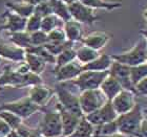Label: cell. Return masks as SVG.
Segmentation results:
<instances>
[{
    "instance_id": "obj_1",
    "label": "cell",
    "mask_w": 147,
    "mask_h": 137,
    "mask_svg": "<svg viewBox=\"0 0 147 137\" xmlns=\"http://www.w3.org/2000/svg\"><path fill=\"white\" fill-rule=\"evenodd\" d=\"M144 120L143 109L137 104V106L129 112L119 115L116 119L119 133L124 135H131L136 136L141 129L142 122Z\"/></svg>"
},
{
    "instance_id": "obj_2",
    "label": "cell",
    "mask_w": 147,
    "mask_h": 137,
    "mask_svg": "<svg viewBox=\"0 0 147 137\" xmlns=\"http://www.w3.org/2000/svg\"><path fill=\"white\" fill-rule=\"evenodd\" d=\"M113 61L119 62L121 64L127 65L129 67L146 63L147 61V41L142 38L136 43L131 49H128L122 53H117L111 55Z\"/></svg>"
},
{
    "instance_id": "obj_3",
    "label": "cell",
    "mask_w": 147,
    "mask_h": 137,
    "mask_svg": "<svg viewBox=\"0 0 147 137\" xmlns=\"http://www.w3.org/2000/svg\"><path fill=\"white\" fill-rule=\"evenodd\" d=\"M2 110L15 113L16 115H18L19 117L24 119L32 116L38 111H43V108L38 106L34 102H32L28 96H25V98H19L16 101L6 102V103L1 104L0 111H2Z\"/></svg>"
},
{
    "instance_id": "obj_4",
    "label": "cell",
    "mask_w": 147,
    "mask_h": 137,
    "mask_svg": "<svg viewBox=\"0 0 147 137\" xmlns=\"http://www.w3.org/2000/svg\"><path fill=\"white\" fill-rule=\"evenodd\" d=\"M80 106L84 116L95 112L107 103L108 100L101 91V89H92L82 91L79 95Z\"/></svg>"
},
{
    "instance_id": "obj_5",
    "label": "cell",
    "mask_w": 147,
    "mask_h": 137,
    "mask_svg": "<svg viewBox=\"0 0 147 137\" xmlns=\"http://www.w3.org/2000/svg\"><path fill=\"white\" fill-rule=\"evenodd\" d=\"M109 74V71H92V70H84L77 79L71 81L73 85L78 87L80 91L99 89L102 83Z\"/></svg>"
},
{
    "instance_id": "obj_6",
    "label": "cell",
    "mask_w": 147,
    "mask_h": 137,
    "mask_svg": "<svg viewBox=\"0 0 147 137\" xmlns=\"http://www.w3.org/2000/svg\"><path fill=\"white\" fill-rule=\"evenodd\" d=\"M39 130L44 137H61L63 135L61 114L58 110L44 111Z\"/></svg>"
},
{
    "instance_id": "obj_7",
    "label": "cell",
    "mask_w": 147,
    "mask_h": 137,
    "mask_svg": "<svg viewBox=\"0 0 147 137\" xmlns=\"http://www.w3.org/2000/svg\"><path fill=\"white\" fill-rule=\"evenodd\" d=\"M55 93L57 95V98H58V103L65 110H67V111L80 116V117H84V114H83L81 106H80L79 95L75 94L71 90L65 88L63 84H59L56 86Z\"/></svg>"
},
{
    "instance_id": "obj_8",
    "label": "cell",
    "mask_w": 147,
    "mask_h": 137,
    "mask_svg": "<svg viewBox=\"0 0 147 137\" xmlns=\"http://www.w3.org/2000/svg\"><path fill=\"white\" fill-rule=\"evenodd\" d=\"M69 12L71 18L81 24L92 25L100 19L95 13V9L86 6L79 0L69 5Z\"/></svg>"
},
{
    "instance_id": "obj_9",
    "label": "cell",
    "mask_w": 147,
    "mask_h": 137,
    "mask_svg": "<svg viewBox=\"0 0 147 137\" xmlns=\"http://www.w3.org/2000/svg\"><path fill=\"white\" fill-rule=\"evenodd\" d=\"M118 114H117L116 110L113 108L111 101H108L104 106L101 107L95 112L90 113L85 115V118L88 120L92 126H101L103 124H107V122H115L118 118Z\"/></svg>"
},
{
    "instance_id": "obj_10",
    "label": "cell",
    "mask_w": 147,
    "mask_h": 137,
    "mask_svg": "<svg viewBox=\"0 0 147 137\" xmlns=\"http://www.w3.org/2000/svg\"><path fill=\"white\" fill-rule=\"evenodd\" d=\"M136 94L137 93L135 91L123 89L122 91L111 101V104H113L118 115L125 114V113L131 111L137 106Z\"/></svg>"
},
{
    "instance_id": "obj_11",
    "label": "cell",
    "mask_w": 147,
    "mask_h": 137,
    "mask_svg": "<svg viewBox=\"0 0 147 137\" xmlns=\"http://www.w3.org/2000/svg\"><path fill=\"white\" fill-rule=\"evenodd\" d=\"M109 74L121 84L123 89L135 91V86L130 80V67L129 66L113 61L111 68L109 69Z\"/></svg>"
},
{
    "instance_id": "obj_12",
    "label": "cell",
    "mask_w": 147,
    "mask_h": 137,
    "mask_svg": "<svg viewBox=\"0 0 147 137\" xmlns=\"http://www.w3.org/2000/svg\"><path fill=\"white\" fill-rule=\"evenodd\" d=\"M2 18L4 19V24L0 26V31H7L9 33H18L26 29L28 19L11 12L9 9H6L3 13Z\"/></svg>"
},
{
    "instance_id": "obj_13",
    "label": "cell",
    "mask_w": 147,
    "mask_h": 137,
    "mask_svg": "<svg viewBox=\"0 0 147 137\" xmlns=\"http://www.w3.org/2000/svg\"><path fill=\"white\" fill-rule=\"evenodd\" d=\"M84 71L83 65L80 64L78 61H73L68 64L64 65L60 68L55 69L56 80L60 83L71 82L73 80L77 79L81 73Z\"/></svg>"
},
{
    "instance_id": "obj_14",
    "label": "cell",
    "mask_w": 147,
    "mask_h": 137,
    "mask_svg": "<svg viewBox=\"0 0 147 137\" xmlns=\"http://www.w3.org/2000/svg\"><path fill=\"white\" fill-rule=\"evenodd\" d=\"M54 94H56L55 89H53L49 86L44 85V84H39V85L33 86L28 89V96L31 98L32 102H34L38 106L43 108L49 103Z\"/></svg>"
},
{
    "instance_id": "obj_15",
    "label": "cell",
    "mask_w": 147,
    "mask_h": 137,
    "mask_svg": "<svg viewBox=\"0 0 147 137\" xmlns=\"http://www.w3.org/2000/svg\"><path fill=\"white\" fill-rule=\"evenodd\" d=\"M24 74H20L12 68L9 65H5L2 73L0 74V88L3 87H14V88H23Z\"/></svg>"
},
{
    "instance_id": "obj_16",
    "label": "cell",
    "mask_w": 147,
    "mask_h": 137,
    "mask_svg": "<svg viewBox=\"0 0 147 137\" xmlns=\"http://www.w3.org/2000/svg\"><path fill=\"white\" fill-rule=\"evenodd\" d=\"M57 110L61 114L62 128H63V135L62 136H69L75 132V130L79 126L80 122H81V119L83 117H80V116L67 111V110H65L59 103L57 104Z\"/></svg>"
},
{
    "instance_id": "obj_17",
    "label": "cell",
    "mask_w": 147,
    "mask_h": 137,
    "mask_svg": "<svg viewBox=\"0 0 147 137\" xmlns=\"http://www.w3.org/2000/svg\"><path fill=\"white\" fill-rule=\"evenodd\" d=\"M26 50L21 47L14 45L12 43H1L0 44V57L3 60H7L15 63L24 62Z\"/></svg>"
},
{
    "instance_id": "obj_18",
    "label": "cell",
    "mask_w": 147,
    "mask_h": 137,
    "mask_svg": "<svg viewBox=\"0 0 147 137\" xmlns=\"http://www.w3.org/2000/svg\"><path fill=\"white\" fill-rule=\"evenodd\" d=\"M111 39V35L105 31H92L90 34L84 36L82 40L83 45H86L96 50H101L107 45Z\"/></svg>"
},
{
    "instance_id": "obj_19",
    "label": "cell",
    "mask_w": 147,
    "mask_h": 137,
    "mask_svg": "<svg viewBox=\"0 0 147 137\" xmlns=\"http://www.w3.org/2000/svg\"><path fill=\"white\" fill-rule=\"evenodd\" d=\"M63 29H64V33L66 35V38H67V41H71V42H82L83 38V28L82 24L80 22L76 21V20H69V21L64 22L63 24Z\"/></svg>"
},
{
    "instance_id": "obj_20",
    "label": "cell",
    "mask_w": 147,
    "mask_h": 137,
    "mask_svg": "<svg viewBox=\"0 0 147 137\" xmlns=\"http://www.w3.org/2000/svg\"><path fill=\"white\" fill-rule=\"evenodd\" d=\"M100 89H101V91L104 93L105 96L107 98L108 101H113V98H116L117 95L122 91L123 87L113 76L108 74V76H106V79L102 83Z\"/></svg>"
},
{
    "instance_id": "obj_21",
    "label": "cell",
    "mask_w": 147,
    "mask_h": 137,
    "mask_svg": "<svg viewBox=\"0 0 147 137\" xmlns=\"http://www.w3.org/2000/svg\"><path fill=\"white\" fill-rule=\"evenodd\" d=\"M113 63V59L111 55L102 53L96 59L95 61L90 62L86 65H83V69L92 70V71H109Z\"/></svg>"
},
{
    "instance_id": "obj_22",
    "label": "cell",
    "mask_w": 147,
    "mask_h": 137,
    "mask_svg": "<svg viewBox=\"0 0 147 137\" xmlns=\"http://www.w3.org/2000/svg\"><path fill=\"white\" fill-rule=\"evenodd\" d=\"M6 9H9L11 12L15 13L17 15L24 17L28 19L30 16H32L35 12V5L31 4V3L24 2L22 0L19 1H12V2H5Z\"/></svg>"
},
{
    "instance_id": "obj_23",
    "label": "cell",
    "mask_w": 147,
    "mask_h": 137,
    "mask_svg": "<svg viewBox=\"0 0 147 137\" xmlns=\"http://www.w3.org/2000/svg\"><path fill=\"white\" fill-rule=\"evenodd\" d=\"M25 63L28 65L30 70L32 72L36 73V74H41V73L44 71L46 67V63L44 60H43L40 55H36V53H33V52L26 51V55H25Z\"/></svg>"
},
{
    "instance_id": "obj_24",
    "label": "cell",
    "mask_w": 147,
    "mask_h": 137,
    "mask_svg": "<svg viewBox=\"0 0 147 137\" xmlns=\"http://www.w3.org/2000/svg\"><path fill=\"white\" fill-rule=\"evenodd\" d=\"M100 55L101 53H99L98 50L90 48L86 45H83L77 49V61L79 62L80 64L86 65L90 62L95 61Z\"/></svg>"
},
{
    "instance_id": "obj_25",
    "label": "cell",
    "mask_w": 147,
    "mask_h": 137,
    "mask_svg": "<svg viewBox=\"0 0 147 137\" xmlns=\"http://www.w3.org/2000/svg\"><path fill=\"white\" fill-rule=\"evenodd\" d=\"M53 7V14L57 16L63 23L71 20V15L69 12V5L61 0H51Z\"/></svg>"
},
{
    "instance_id": "obj_26",
    "label": "cell",
    "mask_w": 147,
    "mask_h": 137,
    "mask_svg": "<svg viewBox=\"0 0 147 137\" xmlns=\"http://www.w3.org/2000/svg\"><path fill=\"white\" fill-rule=\"evenodd\" d=\"M9 42L14 45L21 47V48L28 50L32 47L31 34L28 31H18V33H9Z\"/></svg>"
},
{
    "instance_id": "obj_27",
    "label": "cell",
    "mask_w": 147,
    "mask_h": 137,
    "mask_svg": "<svg viewBox=\"0 0 147 137\" xmlns=\"http://www.w3.org/2000/svg\"><path fill=\"white\" fill-rule=\"evenodd\" d=\"M83 4L92 9H105V11H113L122 6L121 2H109L105 0H79Z\"/></svg>"
},
{
    "instance_id": "obj_28",
    "label": "cell",
    "mask_w": 147,
    "mask_h": 137,
    "mask_svg": "<svg viewBox=\"0 0 147 137\" xmlns=\"http://www.w3.org/2000/svg\"><path fill=\"white\" fill-rule=\"evenodd\" d=\"M94 127L95 126H92L85 118V116H84L81 119V122H80L79 126L75 130V132H74L73 134L69 135V136H66V137H92L96 133V130ZM61 137H64V136H61Z\"/></svg>"
},
{
    "instance_id": "obj_29",
    "label": "cell",
    "mask_w": 147,
    "mask_h": 137,
    "mask_svg": "<svg viewBox=\"0 0 147 137\" xmlns=\"http://www.w3.org/2000/svg\"><path fill=\"white\" fill-rule=\"evenodd\" d=\"M77 60V50L74 48L73 46L71 47H68V48L64 49L62 52H60L57 57H56V63H55V69L57 68H60L64 65L68 64L73 61H76Z\"/></svg>"
},
{
    "instance_id": "obj_30",
    "label": "cell",
    "mask_w": 147,
    "mask_h": 137,
    "mask_svg": "<svg viewBox=\"0 0 147 137\" xmlns=\"http://www.w3.org/2000/svg\"><path fill=\"white\" fill-rule=\"evenodd\" d=\"M63 22L60 20V19L55 16L54 14L52 15H49L42 18V24H41V31H43L44 33L49 34V31H54L56 28L61 27V25L63 26Z\"/></svg>"
},
{
    "instance_id": "obj_31",
    "label": "cell",
    "mask_w": 147,
    "mask_h": 137,
    "mask_svg": "<svg viewBox=\"0 0 147 137\" xmlns=\"http://www.w3.org/2000/svg\"><path fill=\"white\" fill-rule=\"evenodd\" d=\"M147 78V63L130 67V80L134 86Z\"/></svg>"
},
{
    "instance_id": "obj_32",
    "label": "cell",
    "mask_w": 147,
    "mask_h": 137,
    "mask_svg": "<svg viewBox=\"0 0 147 137\" xmlns=\"http://www.w3.org/2000/svg\"><path fill=\"white\" fill-rule=\"evenodd\" d=\"M0 118L3 119V120L12 128V130H16L19 126L21 125L22 120H23L21 117H19L18 115H16L15 113L9 112V111H5V110L0 111Z\"/></svg>"
},
{
    "instance_id": "obj_33",
    "label": "cell",
    "mask_w": 147,
    "mask_h": 137,
    "mask_svg": "<svg viewBox=\"0 0 147 137\" xmlns=\"http://www.w3.org/2000/svg\"><path fill=\"white\" fill-rule=\"evenodd\" d=\"M41 24H42V17H40L37 14H33L28 18V22H26V29L25 31H28L30 34L35 33V31H41Z\"/></svg>"
},
{
    "instance_id": "obj_34",
    "label": "cell",
    "mask_w": 147,
    "mask_h": 137,
    "mask_svg": "<svg viewBox=\"0 0 147 137\" xmlns=\"http://www.w3.org/2000/svg\"><path fill=\"white\" fill-rule=\"evenodd\" d=\"M47 36H49V43H53V44H62L67 41L63 27H58L54 31H49Z\"/></svg>"
},
{
    "instance_id": "obj_35",
    "label": "cell",
    "mask_w": 147,
    "mask_h": 137,
    "mask_svg": "<svg viewBox=\"0 0 147 137\" xmlns=\"http://www.w3.org/2000/svg\"><path fill=\"white\" fill-rule=\"evenodd\" d=\"M32 46H43L49 43V36L43 31H38L31 34Z\"/></svg>"
},
{
    "instance_id": "obj_36",
    "label": "cell",
    "mask_w": 147,
    "mask_h": 137,
    "mask_svg": "<svg viewBox=\"0 0 147 137\" xmlns=\"http://www.w3.org/2000/svg\"><path fill=\"white\" fill-rule=\"evenodd\" d=\"M35 14L39 15L40 17H46L49 15H52L53 14V7H52V3H51V0H47V1H44L42 3H39L35 6Z\"/></svg>"
},
{
    "instance_id": "obj_37",
    "label": "cell",
    "mask_w": 147,
    "mask_h": 137,
    "mask_svg": "<svg viewBox=\"0 0 147 137\" xmlns=\"http://www.w3.org/2000/svg\"><path fill=\"white\" fill-rule=\"evenodd\" d=\"M135 92L137 94L143 95L147 98V78L135 86Z\"/></svg>"
},
{
    "instance_id": "obj_38",
    "label": "cell",
    "mask_w": 147,
    "mask_h": 137,
    "mask_svg": "<svg viewBox=\"0 0 147 137\" xmlns=\"http://www.w3.org/2000/svg\"><path fill=\"white\" fill-rule=\"evenodd\" d=\"M12 131V128L3 119L0 118V137H6V135Z\"/></svg>"
},
{
    "instance_id": "obj_39",
    "label": "cell",
    "mask_w": 147,
    "mask_h": 137,
    "mask_svg": "<svg viewBox=\"0 0 147 137\" xmlns=\"http://www.w3.org/2000/svg\"><path fill=\"white\" fill-rule=\"evenodd\" d=\"M135 137H147V120H143L140 131Z\"/></svg>"
},
{
    "instance_id": "obj_40",
    "label": "cell",
    "mask_w": 147,
    "mask_h": 137,
    "mask_svg": "<svg viewBox=\"0 0 147 137\" xmlns=\"http://www.w3.org/2000/svg\"><path fill=\"white\" fill-rule=\"evenodd\" d=\"M22 1H24V2H28V3H31L33 5L36 6L37 4H39V3H42L44 1H47V0H22Z\"/></svg>"
},
{
    "instance_id": "obj_41",
    "label": "cell",
    "mask_w": 147,
    "mask_h": 137,
    "mask_svg": "<svg viewBox=\"0 0 147 137\" xmlns=\"http://www.w3.org/2000/svg\"><path fill=\"white\" fill-rule=\"evenodd\" d=\"M92 137H125L123 134H111V135H94Z\"/></svg>"
},
{
    "instance_id": "obj_42",
    "label": "cell",
    "mask_w": 147,
    "mask_h": 137,
    "mask_svg": "<svg viewBox=\"0 0 147 137\" xmlns=\"http://www.w3.org/2000/svg\"><path fill=\"white\" fill-rule=\"evenodd\" d=\"M6 137H21L19 135V133L16 130H12V131L9 132V134L6 135Z\"/></svg>"
},
{
    "instance_id": "obj_43",
    "label": "cell",
    "mask_w": 147,
    "mask_h": 137,
    "mask_svg": "<svg viewBox=\"0 0 147 137\" xmlns=\"http://www.w3.org/2000/svg\"><path fill=\"white\" fill-rule=\"evenodd\" d=\"M141 35L143 36V38H144V39L147 41V27L145 28V29H142V31H141Z\"/></svg>"
},
{
    "instance_id": "obj_44",
    "label": "cell",
    "mask_w": 147,
    "mask_h": 137,
    "mask_svg": "<svg viewBox=\"0 0 147 137\" xmlns=\"http://www.w3.org/2000/svg\"><path fill=\"white\" fill-rule=\"evenodd\" d=\"M61 1H63L64 3H66L67 5H71V4H73L74 2H76V1H78V0H61Z\"/></svg>"
},
{
    "instance_id": "obj_45",
    "label": "cell",
    "mask_w": 147,
    "mask_h": 137,
    "mask_svg": "<svg viewBox=\"0 0 147 137\" xmlns=\"http://www.w3.org/2000/svg\"><path fill=\"white\" fill-rule=\"evenodd\" d=\"M143 18H144L145 22H146V27H147V7L143 11Z\"/></svg>"
},
{
    "instance_id": "obj_46",
    "label": "cell",
    "mask_w": 147,
    "mask_h": 137,
    "mask_svg": "<svg viewBox=\"0 0 147 137\" xmlns=\"http://www.w3.org/2000/svg\"><path fill=\"white\" fill-rule=\"evenodd\" d=\"M2 60H3V59L1 58V57H0V64H1V63H2Z\"/></svg>"
},
{
    "instance_id": "obj_47",
    "label": "cell",
    "mask_w": 147,
    "mask_h": 137,
    "mask_svg": "<svg viewBox=\"0 0 147 137\" xmlns=\"http://www.w3.org/2000/svg\"><path fill=\"white\" fill-rule=\"evenodd\" d=\"M14 1H19V0H14Z\"/></svg>"
},
{
    "instance_id": "obj_48",
    "label": "cell",
    "mask_w": 147,
    "mask_h": 137,
    "mask_svg": "<svg viewBox=\"0 0 147 137\" xmlns=\"http://www.w3.org/2000/svg\"><path fill=\"white\" fill-rule=\"evenodd\" d=\"M145 111H146V113H147V109H146V110H145Z\"/></svg>"
},
{
    "instance_id": "obj_49",
    "label": "cell",
    "mask_w": 147,
    "mask_h": 137,
    "mask_svg": "<svg viewBox=\"0 0 147 137\" xmlns=\"http://www.w3.org/2000/svg\"><path fill=\"white\" fill-rule=\"evenodd\" d=\"M0 90H1V88H0Z\"/></svg>"
},
{
    "instance_id": "obj_50",
    "label": "cell",
    "mask_w": 147,
    "mask_h": 137,
    "mask_svg": "<svg viewBox=\"0 0 147 137\" xmlns=\"http://www.w3.org/2000/svg\"><path fill=\"white\" fill-rule=\"evenodd\" d=\"M0 44H1V42H0Z\"/></svg>"
},
{
    "instance_id": "obj_51",
    "label": "cell",
    "mask_w": 147,
    "mask_h": 137,
    "mask_svg": "<svg viewBox=\"0 0 147 137\" xmlns=\"http://www.w3.org/2000/svg\"><path fill=\"white\" fill-rule=\"evenodd\" d=\"M146 63H147V61H146Z\"/></svg>"
}]
</instances>
